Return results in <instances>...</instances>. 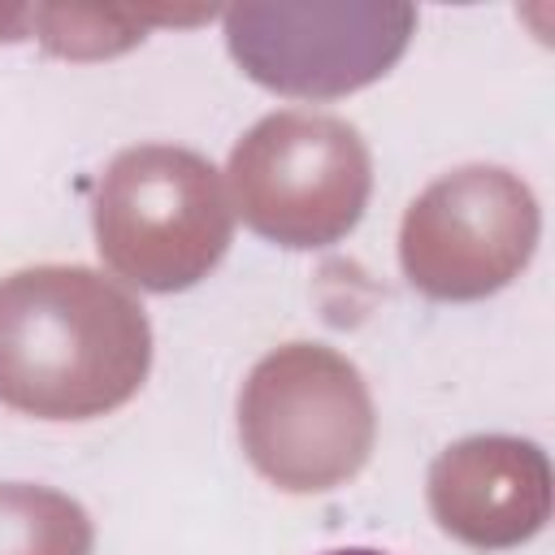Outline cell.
<instances>
[{
	"label": "cell",
	"mask_w": 555,
	"mask_h": 555,
	"mask_svg": "<svg viewBox=\"0 0 555 555\" xmlns=\"http://www.w3.org/2000/svg\"><path fill=\"white\" fill-rule=\"evenodd\" d=\"M147 369L143 312L87 269H30L0 286V399L78 421L134 395Z\"/></svg>",
	"instance_id": "1"
},
{
	"label": "cell",
	"mask_w": 555,
	"mask_h": 555,
	"mask_svg": "<svg viewBox=\"0 0 555 555\" xmlns=\"http://www.w3.org/2000/svg\"><path fill=\"white\" fill-rule=\"evenodd\" d=\"M100 247L152 291L195 282L225 247L230 217L212 169L173 147L126 152L100 195Z\"/></svg>",
	"instance_id": "2"
},
{
	"label": "cell",
	"mask_w": 555,
	"mask_h": 555,
	"mask_svg": "<svg viewBox=\"0 0 555 555\" xmlns=\"http://www.w3.org/2000/svg\"><path fill=\"white\" fill-rule=\"evenodd\" d=\"M256 464L291 490H317L364 460L369 399L360 377L321 347L269 356L243 403Z\"/></svg>",
	"instance_id": "3"
},
{
	"label": "cell",
	"mask_w": 555,
	"mask_h": 555,
	"mask_svg": "<svg viewBox=\"0 0 555 555\" xmlns=\"http://www.w3.org/2000/svg\"><path fill=\"white\" fill-rule=\"evenodd\" d=\"M243 212L269 238L308 247L343 234L369 191L356 130L330 117H269L234 152Z\"/></svg>",
	"instance_id": "4"
},
{
	"label": "cell",
	"mask_w": 555,
	"mask_h": 555,
	"mask_svg": "<svg viewBox=\"0 0 555 555\" xmlns=\"http://www.w3.org/2000/svg\"><path fill=\"white\" fill-rule=\"evenodd\" d=\"M408 9H234L243 69L291 95H338L377 78L403 48Z\"/></svg>",
	"instance_id": "5"
},
{
	"label": "cell",
	"mask_w": 555,
	"mask_h": 555,
	"mask_svg": "<svg viewBox=\"0 0 555 555\" xmlns=\"http://www.w3.org/2000/svg\"><path fill=\"white\" fill-rule=\"evenodd\" d=\"M87 516L48 490H0V555H87Z\"/></svg>",
	"instance_id": "6"
},
{
	"label": "cell",
	"mask_w": 555,
	"mask_h": 555,
	"mask_svg": "<svg viewBox=\"0 0 555 555\" xmlns=\"http://www.w3.org/2000/svg\"><path fill=\"white\" fill-rule=\"evenodd\" d=\"M325 555H386V551H373V546H343V551H325Z\"/></svg>",
	"instance_id": "7"
}]
</instances>
